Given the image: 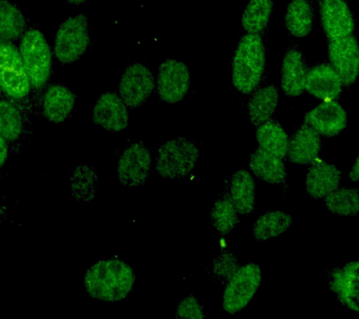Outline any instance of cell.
<instances>
[{
    "label": "cell",
    "instance_id": "cell-1",
    "mask_svg": "<svg viewBox=\"0 0 359 319\" xmlns=\"http://www.w3.org/2000/svg\"><path fill=\"white\" fill-rule=\"evenodd\" d=\"M136 283L133 269L119 259H101L87 270L84 288L91 298L118 302L128 298Z\"/></svg>",
    "mask_w": 359,
    "mask_h": 319
},
{
    "label": "cell",
    "instance_id": "cell-2",
    "mask_svg": "<svg viewBox=\"0 0 359 319\" xmlns=\"http://www.w3.org/2000/svg\"><path fill=\"white\" fill-rule=\"evenodd\" d=\"M266 50L262 35L245 33L238 41L232 58V83L238 93L252 94L262 83Z\"/></svg>",
    "mask_w": 359,
    "mask_h": 319
},
{
    "label": "cell",
    "instance_id": "cell-3",
    "mask_svg": "<svg viewBox=\"0 0 359 319\" xmlns=\"http://www.w3.org/2000/svg\"><path fill=\"white\" fill-rule=\"evenodd\" d=\"M20 54L34 88L49 82L53 69L52 51L41 32L29 29L20 41Z\"/></svg>",
    "mask_w": 359,
    "mask_h": 319
},
{
    "label": "cell",
    "instance_id": "cell-4",
    "mask_svg": "<svg viewBox=\"0 0 359 319\" xmlns=\"http://www.w3.org/2000/svg\"><path fill=\"white\" fill-rule=\"evenodd\" d=\"M201 156L198 148L189 140H168L159 148L156 172L163 178H185L195 169Z\"/></svg>",
    "mask_w": 359,
    "mask_h": 319
},
{
    "label": "cell",
    "instance_id": "cell-5",
    "mask_svg": "<svg viewBox=\"0 0 359 319\" xmlns=\"http://www.w3.org/2000/svg\"><path fill=\"white\" fill-rule=\"evenodd\" d=\"M90 46L88 19L80 13L65 20L55 39L53 53L62 64H72L80 60Z\"/></svg>",
    "mask_w": 359,
    "mask_h": 319
},
{
    "label": "cell",
    "instance_id": "cell-6",
    "mask_svg": "<svg viewBox=\"0 0 359 319\" xmlns=\"http://www.w3.org/2000/svg\"><path fill=\"white\" fill-rule=\"evenodd\" d=\"M261 283L262 271L259 265L249 263L238 269L224 291L223 309L231 315L245 309L259 290Z\"/></svg>",
    "mask_w": 359,
    "mask_h": 319
},
{
    "label": "cell",
    "instance_id": "cell-7",
    "mask_svg": "<svg viewBox=\"0 0 359 319\" xmlns=\"http://www.w3.org/2000/svg\"><path fill=\"white\" fill-rule=\"evenodd\" d=\"M0 79L3 93L10 99L20 100L30 93L29 76L22 62L21 54L11 41H1Z\"/></svg>",
    "mask_w": 359,
    "mask_h": 319
},
{
    "label": "cell",
    "instance_id": "cell-8",
    "mask_svg": "<svg viewBox=\"0 0 359 319\" xmlns=\"http://www.w3.org/2000/svg\"><path fill=\"white\" fill-rule=\"evenodd\" d=\"M328 62L350 88L359 77V43L355 35L328 41Z\"/></svg>",
    "mask_w": 359,
    "mask_h": 319
},
{
    "label": "cell",
    "instance_id": "cell-9",
    "mask_svg": "<svg viewBox=\"0 0 359 319\" xmlns=\"http://www.w3.org/2000/svg\"><path fill=\"white\" fill-rule=\"evenodd\" d=\"M191 86L189 68L182 61L168 60L159 66L156 88L164 102L178 103L187 97Z\"/></svg>",
    "mask_w": 359,
    "mask_h": 319
},
{
    "label": "cell",
    "instance_id": "cell-10",
    "mask_svg": "<svg viewBox=\"0 0 359 319\" xmlns=\"http://www.w3.org/2000/svg\"><path fill=\"white\" fill-rule=\"evenodd\" d=\"M323 32L328 41L353 35L355 20L346 0H316Z\"/></svg>",
    "mask_w": 359,
    "mask_h": 319
},
{
    "label": "cell",
    "instance_id": "cell-11",
    "mask_svg": "<svg viewBox=\"0 0 359 319\" xmlns=\"http://www.w3.org/2000/svg\"><path fill=\"white\" fill-rule=\"evenodd\" d=\"M156 85L150 69L142 63H134L123 72L118 90L128 108L137 109L150 97Z\"/></svg>",
    "mask_w": 359,
    "mask_h": 319
},
{
    "label": "cell",
    "instance_id": "cell-12",
    "mask_svg": "<svg viewBox=\"0 0 359 319\" xmlns=\"http://www.w3.org/2000/svg\"><path fill=\"white\" fill-rule=\"evenodd\" d=\"M151 156L150 150L142 142L132 144L121 155L117 172L123 186H142L150 175Z\"/></svg>",
    "mask_w": 359,
    "mask_h": 319
},
{
    "label": "cell",
    "instance_id": "cell-13",
    "mask_svg": "<svg viewBox=\"0 0 359 319\" xmlns=\"http://www.w3.org/2000/svg\"><path fill=\"white\" fill-rule=\"evenodd\" d=\"M328 288L344 307L359 313V260L332 269L328 273Z\"/></svg>",
    "mask_w": 359,
    "mask_h": 319
},
{
    "label": "cell",
    "instance_id": "cell-14",
    "mask_svg": "<svg viewBox=\"0 0 359 319\" xmlns=\"http://www.w3.org/2000/svg\"><path fill=\"white\" fill-rule=\"evenodd\" d=\"M305 123L321 136L335 137L346 128L348 114L337 100H325L306 114Z\"/></svg>",
    "mask_w": 359,
    "mask_h": 319
},
{
    "label": "cell",
    "instance_id": "cell-15",
    "mask_svg": "<svg viewBox=\"0 0 359 319\" xmlns=\"http://www.w3.org/2000/svg\"><path fill=\"white\" fill-rule=\"evenodd\" d=\"M93 121L109 133H120L128 128V106L114 92H106L98 97L93 107Z\"/></svg>",
    "mask_w": 359,
    "mask_h": 319
},
{
    "label": "cell",
    "instance_id": "cell-16",
    "mask_svg": "<svg viewBox=\"0 0 359 319\" xmlns=\"http://www.w3.org/2000/svg\"><path fill=\"white\" fill-rule=\"evenodd\" d=\"M308 66L302 50L297 46L286 50L280 65V88L285 96L297 97L305 91Z\"/></svg>",
    "mask_w": 359,
    "mask_h": 319
},
{
    "label": "cell",
    "instance_id": "cell-17",
    "mask_svg": "<svg viewBox=\"0 0 359 319\" xmlns=\"http://www.w3.org/2000/svg\"><path fill=\"white\" fill-rule=\"evenodd\" d=\"M344 85L338 72L330 64H321L309 69L305 91L316 99L337 100L344 90Z\"/></svg>",
    "mask_w": 359,
    "mask_h": 319
},
{
    "label": "cell",
    "instance_id": "cell-18",
    "mask_svg": "<svg viewBox=\"0 0 359 319\" xmlns=\"http://www.w3.org/2000/svg\"><path fill=\"white\" fill-rule=\"evenodd\" d=\"M341 182V172L336 165L316 159L306 175V192L314 200H323L338 189Z\"/></svg>",
    "mask_w": 359,
    "mask_h": 319
},
{
    "label": "cell",
    "instance_id": "cell-19",
    "mask_svg": "<svg viewBox=\"0 0 359 319\" xmlns=\"http://www.w3.org/2000/svg\"><path fill=\"white\" fill-rule=\"evenodd\" d=\"M321 145V135L305 123L292 135L286 158L292 163L311 165L318 158Z\"/></svg>",
    "mask_w": 359,
    "mask_h": 319
},
{
    "label": "cell",
    "instance_id": "cell-20",
    "mask_svg": "<svg viewBox=\"0 0 359 319\" xmlns=\"http://www.w3.org/2000/svg\"><path fill=\"white\" fill-rule=\"evenodd\" d=\"M248 167L252 175L266 184L283 187L287 184V170L283 158L266 152L261 147L250 156Z\"/></svg>",
    "mask_w": 359,
    "mask_h": 319
},
{
    "label": "cell",
    "instance_id": "cell-21",
    "mask_svg": "<svg viewBox=\"0 0 359 319\" xmlns=\"http://www.w3.org/2000/svg\"><path fill=\"white\" fill-rule=\"evenodd\" d=\"M75 102V95L67 86H50L42 97V114L48 121L59 124L72 116Z\"/></svg>",
    "mask_w": 359,
    "mask_h": 319
},
{
    "label": "cell",
    "instance_id": "cell-22",
    "mask_svg": "<svg viewBox=\"0 0 359 319\" xmlns=\"http://www.w3.org/2000/svg\"><path fill=\"white\" fill-rule=\"evenodd\" d=\"M316 7L311 0H290L286 7L285 25L292 37H308L313 30Z\"/></svg>",
    "mask_w": 359,
    "mask_h": 319
},
{
    "label": "cell",
    "instance_id": "cell-23",
    "mask_svg": "<svg viewBox=\"0 0 359 319\" xmlns=\"http://www.w3.org/2000/svg\"><path fill=\"white\" fill-rule=\"evenodd\" d=\"M229 194L238 214L246 217L254 212L257 201V186L254 178L247 170H238L231 176Z\"/></svg>",
    "mask_w": 359,
    "mask_h": 319
},
{
    "label": "cell",
    "instance_id": "cell-24",
    "mask_svg": "<svg viewBox=\"0 0 359 319\" xmlns=\"http://www.w3.org/2000/svg\"><path fill=\"white\" fill-rule=\"evenodd\" d=\"M279 102V89L273 83L258 88L248 102L250 121L257 127L268 122L276 111Z\"/></svg>",
    "mask_w": 359,
    "mask_h": 319
},
{
    "label": "cell",
    "instance_id": "cell-25",
    "mask_svg": "<svg viewBox=\"0 0 359 319\" xmlns=\"http://www.w3.org/2000/svg\"><path fill=\"white\" fill-rule=\"evenodd\" d=\"M273 10L274 0H249L241 13V27L249 34L264 36Z\"/></svg>",
    "mask_w": 359,
    "mask_h": 319
},
{
    "label": "cell",
    "instance_id": "cell-26",
    "mask_svg": "<svg viewBox=\"0 0 359 319\" xmlns=\"http://www.w3.org/2000/svg\"><path fill=\"white\" fill-rule=\"evenodd\" d=\"M255 137L262 149L280 158H286L290 138L279 122L271 119L260 125Z\"/></svg>",
    "mask_w": 359,
    "mask_h": 319
},
{
    "label": "cell",
    "instance_id": "cell-27",
    "mask_svg": "<svg viewBox=\"0 0 359 319\" xmlns=\"http://www.w3.org/2000/svg\"><path fill=\"white\" fill-rule=\"evenodd\" d=\"M292 226V217L283 211H269L257 218L252 234L258 242L279 237Z\"/></svg>",
    "mask_w": 359,
    "mask_h": 319
},
{
    "label": "cell",
    "instance_id": "cell-28",
    "mask_svg": "<svg viewBox=\"0 0 359 319\" xmlns=\"http://www.w3.org/2000/svg\"><path fill=\"white\" fill-rule=\"evenodd\" d=\"M27 19L21 11L8 0L0 2V37L13 41L22 38L27 30Z\"/></svg>",
    "mask_w": 359,
    "mask_h": 319
},
{
    "label": "cell",
    "instance_id": "cell-29",
    "mask_svg": "<svg viewBox=\"0 0 359 319\" xmlns=\"http://www.w3.org/2000/svg\"><path fill=\"white\" fill-rule=\"evenodd\" d=\"M238 215L229 192L224 193L215 201L210 209V222L216 231L224 236L231 233L238 226Z\"/></svg>",
    "mask_w": 359,
    "mask_h": 319
},
{
    "label": "cell",
    "instance_id": "cell-30",
    "mask_svg": "<svg viewBox=\"0 0 359 319\" xmlns=\"http://www.w3.org/2000/svg\"><path fill=\"white\" fill-rule=\"evenodd\" d=\"M327 211L341 217L359 214V187H338L324 198Z\"/></svg>",
    "mask_w": 359,
    "mask_h": 319
},
{
    "label": "cell",
    "instance_id": "cell-31",
    "mask_svg": "<svg viewBox=\"0 0 359 319\" xmlns=\"http://www.w3.org/2000/svg\"><path fill=\"white\" fill-rule=\"evenodd\" d=\"M97 175L88 165H80L69 178L70 194L79 203L94 200L97 193Z\"/></svg>",
    "mask_w": 359,
    "mask_h": 319
},
{
    "label": "cell",
    "instance_id": "cell-32",
    "mask_svg": "<svg viewBox=\"0 0 359 319\" xmlns=\"http://www.w3.org/2000/svg\"><path fill=\"white\" fill-rule=\"evenodd\" d=\"M24 131V120L19 109L11 100L2 99L0 103V133L1 138L14 142Z\"/></svg>",
    "mask_w": 359,
    "mask_h": 319
},
{
    "label": "cell",
    "instance_id": "cell-33",
    "mask_svg": "<svg viewBox=\"0 0 359 319\" xmlns=\"http://www.w3.org/2000/svg\"><path fill=\"white\" fill-rule=\"evenodd\" d=\"M240 268V263H238L234 252L222 251L213 262L212 278L215 281L220 282L222 284H227Z\"/></svg>",
    "mask_w": 359,
    "mask_h": 319
},
{
    "label": "cell",
    "instance_id": "cell-34",
    "mask_svg": "<svg viewBox=\"0 0 359 319\" xmlns=\"http://www.w3.org/2000/svg\"><path fill=\"white\" fill-rule=\"evenodd\" d=\"M176 318L202 319L205 318L203 307L199 304L198 299L195 296L185 297L180 301L177 308Z\"/></svg>",
    "mask_w": 359,
    "mask_h": 319
},
{
    "label": "cell",
    "instance_id": "cell-35",
    "mask_svg": "<svg viewBox=\"0 0 359 319\" xmlns=\"http://www.w3.org/2000/svg\"><path fill=\"white\" fill-rule=\"evenodd\" d=\"M0 165L1 168L5 166L8 159V142L1 138V147H0Z\"/></svg>",
    "mask_w": 359,
    "mask_h": 319
},
{
    "label": "cell",
    "instance_id": "cell-36",
    "mask_svg": "<svg viewBox=\"0 0 359 319\" xmlns=\"http://www.w3.org/2000/svg\"><path fill=\"white\" fill-rule=\"evenodd\" d=\"M349 180L352 182H359V155L353 163L352 169L349 172Z\"/></svg>",
    "mask_w": 359,
    "mask_h": 319
},
{
    "label": "cell",
    "instance_id": "cell-37",
    "mask_svg": "<svg viewBox=\"0 0 359 319\" xmlns=\"http://www.w3.org/2000/svg\"><path fill=\"white\" fill-rule=\"evenodd\" d=\"M87 1H89V0H67V4L73 5V6H77V5L86 4Z\"/></svg>",
    "mask_w": 359,
    "mask_h": 319
},
{
    "label": "cell",
    "instance_id": "cell-38",
    "mask_svg": "<svg viewBox=\"0 0 359 319\" xmlns=\"http://www.w3.org/2000/svg\"><path fill=\"white\" fill-rule=\"evenodd\" d=\"M358 4H359V0H358Z\"/></svg>",
    "mask_w": 359,
    "mask_h": 319
}]
</instances>
